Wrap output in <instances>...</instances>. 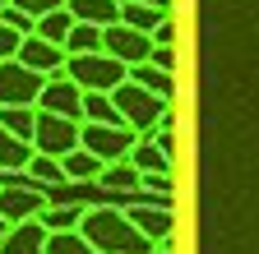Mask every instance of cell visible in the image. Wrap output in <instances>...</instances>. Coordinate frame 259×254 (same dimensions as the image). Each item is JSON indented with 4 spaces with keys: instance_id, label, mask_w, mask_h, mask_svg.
Segmentation results:
<instances>
[{
    "instance_id": "6da1fadb",
    "label": "cell",
    "mask_w": 259,
    "mask_h": 254,
    "mask_svg": "<svg viewBox=\"0 0 259 254\" xmlns=\"http://www.w3.org/2000/svg\"><path fill=\"white\" fill-rule=\"evenodd\" d=\"M79 231H83V240L97 254H153V240L116 204H93V208H83V227Z\"/></svg>"
},
{
    "instance_id": "7a4b0ae2",
    "label": "cell",
    "mask_w": 259,
    "mask_h": 254,
    "mask_svg": "<svg viewBox=\"0 0 259 254\" xmlns=\"http://www.w3.org/2000/svg\"><path fill=\"white\" fill-rule=\"evenodd\" d=\"M65 79H74L83 92H116L120 83H130V65H120L116 56L97 51V56H70Z\"/></svg>"
},
{
    "instance_id": "3957f363",
    "label": "cell",
    "mask_w": 259,
    "mask_h": 254,
    "mask_svg": "<svg viewBox=\"0 0 259 254\" xmlns=\"http://www.w3.org/2000/svg\"><path fill=\"white\" fill-rule=\"evenodd\" d=\"M111 97H116V107H120L125 125H130V130H135L139 139L157 134V120L171 111V102H162L157 92H148V88H139V83H120Z\"/></svg>"
},
{
    "instance_id": "277c9868",
    "label": "cell",
    "mask_w": 259,
    "mask_h": 254,
    "mask_svg": "<svg viewBox=\"0 0 259 254\" xmlns=\"http://www.w3.org/2000/svg\"><path fill=\"white\" fill-rule=\"evenodd\" d=\"M32 148L42 157H70L74 148H83V120H65L42 111L37 116V134H32Z\"/></svg>"
},
{
    "instance_id": "5b68a950",
    "label": "cell",
    "mask_w": 259,
    "mask_h": 254,
    "mask_svg": "<svg viewBox=\"0 0 259 254\" xmlns=\"http://www.w3.org/2000/svg\"><path fill=\"white\" fill-rule=\"evenodd\" d=\"M47 208H51V204H47V189L32 185L28 176L0 185V217H5L10 227H19V222H37Z\"/></svg>"
},
{
    "instance_id": "8992f818",
    "label": "cell",
    "mask_w": 259,
    "mask_h": 254,
    "mask_svg": "<svg viewBox=\"0 0 259 254\" xmlns=\"http://www.w3.org/2000/svg\"><path fill=\"white\" fill-rule=\"evenodd\" d=\"M47 88V74L19 65V60H0V107H37Z\"/></svg>"
},
{
    "instance_id": "52a82bcc",
    "label": "cell",
    "mask_w": 259,
    "mask_h": 254,
    "mask_svg": "<svg viewBox=\"0 0 259 254\" xmlns=\"http://www.w3.org/2000/svg\"><path fill=\"white\" fill-rule=\"evenodd\" d=\"M139 134L130 130V125H83V148L97 157V162H125L130 153H135Z\"/></svg>"
},
{
    "instance_id": "ba28073f",
    "label": "cell",
    "mask_w": 259,
    "mask_h": 254,
    "mask_svg": "<svg viewBox=\"0 0 259 254\" xmlns=\"http://www.w3.org/2000/svg\"><path fill=\"white\" fill-rule=\"evenodd\" d=\"M102 51L107 56H116L120 65H148V56H153V37L148 33H139V28H130V23H111V28H102Z\"/></svg>"
},
{
    "instance_id": "9c48e42d",
    "label": "cell",
    "mask_w": 259,
    "mask_h": 254,
    "mask_svg": "<svg viewBox=\"0 0 259 254\" xmlns=\"http://www.w3.org/2000/svg\"><path fill=\"white\" fill-rule=\"evenodd\" d=\"M130 213V222H135V227L157 245V240H167L171 236V227H176V217H171V199H157V194H135V204L125 208Z\"/></svg>"
},
{
    "instance_id": "30bf717a",
    "label": "cell",
    "mask_w": 259,
    "mask_h": 254,
    "mask_svg": "<svg viewBox=\"0 0 259 254\" xmlns=\"http://www.w3.org/2000/svg\"><path fill=\"white\" fill-rule=\"evenodd\" d=\"M19 65L37 70V74H47V79H65V65H70V51L32 33V37H23V51H19Z\"/></svg>"
},
{
    "instance_id": "8fae6325",
    "label": "cell",
    "mask_w": 259,
    "mask_h": 254,
    "mask_svg": "<svg viewBox=\"0 0 259 254\" xmlns=\"http://www.w3.org/2000/svg\"><path fill=\"white\" fill-rule=\"evenodd\" d=\"M37 111H51V116H65V120H83V88L74 79H47L42 97H37Z\"/></svg>"
},
{
    "instance_id": "7c38bea8",
    "label": "cell",
    "mask_w": 259,
    "mask_h": 254,
    "mask_svg": "<svg viewBox=\"0 0 259 254\" xmlns=\"http://www.w3.org/2000/svg\"><path fill=\"white\" fill-rule=\"evenodd\" d=\"M47 227L42 222H19V227H10V236L0 240V254H47Z\"/></svg>"
},
{
    "instance_id": "4fadbf2b",
    "label": "cell",
    "mask_w": 259,
    "mask_h": 254,
    "mask_svg": "<svg viewBox=\"0 0 259 254\" xmlns=\"http://www.w3.org/2000/svg\"><path fill=\"white\" fill-rule=\"evenodd\" d=\"M60 167H65V180L70 185H97L102 171H107V162H97L88 148H74L70 157H60Z\"/></svg>"
},
{
    "instance_id": "5bb4252c",
    "label": "cell",
    "mask_w": 259,
    "mask_h": 254,
    "mask_svg": "<svg viewBox=\"0 0 259 254\" xmlns=\"http://www.w3.org/2000/svg\"><path fill=\"white\" fill-rule=\"evenodd\" d=\"M37 157V148L14 139L5 125H0V176H14V171H28V162Z\"/></svg>"
},
{
    "instance_id": "9a60e30c",
    "label": "cell",
    "mask_w": 259,
    "mask_h": 254,
    "mask_svg": "<svg viewBox=\"0 0 259 254\" xmlns=\"http://www.w3.org/2000/svg\"><path fill=\"white\" fill-rule=\"evenodd\" d=\"M70 14L93 28H111L120 23V0H70Z\"/></svg>"
},
{
    "instance_id": "2e32d148",
    "label": "cell",
    "mask_w": 259,
    "mask_h": 254,
    "mask_svg": "<svg viewBox=\"0 0 259 254\" xmlns=\"http://www.w3.org/2000/svg\"><path fill=\"white\" fill-rule=\"evenodd\" d=\"M130 162L139 167V176H171V157L157 148V139H153V134L135 143V153H130Z\"/></svg>"
},
{
    "instance_id": "e0dca14e",
    "label": "cell",
    "mask_w": 259,
    "mask_h": 254,
    "mask_svg": "<svg viewBox=\"0 0 259 254\" xmlns=\"http://www.w3.org/2000/svg\"><path fill=\"white\" fill-rule=\"evenodd\" d=\"M97 185L111 189V194H139V189H144V176H139V167L125 157V162H111V167L102 171V180H97Z\"/></svg>"
},
{
    "instance_id": "ac0fdd59",
    "label": "cell",
    "mask_w": 259,
    "mask_h": 254,
    "mask_svg": "<svg viewBox=\"0 0 259 254\" xmlns=\"http://www.w3.org/2000/svg\"><path fill=\"white\" fill-rule=\"evenodd\" d=\"M83 125H125L111 92H83Z\"/></svg>"
},
{
    "instance_id": "d6986e66",
    "label": "cell",
    "mask_w": 259,
    "mask_h": 254,
    "mask_svg": "<svg viewBox=\"0 0 259 254\" xmlns=\"http://www.w3.org/2000/svg\"><path fill=\"white\" fill-rule=\"evenodd\" d=\"M37 116H42L37 107H0V125L23 143H32V134H37Z\"/></svg>"
},
{
    "instance_id": "ffe728a7",
    "label": "cell",
    "mask_w": 259,
    "mask_h": 254,
    "mask_svg": "<svg viewBox=\"0 0 259 254\" xmlns=\"http://www.w3.org/2000/svg\"><path fill=\"white\" fill-rule=\"evenodd\" d=\"M42 227H47V236H60V231H79L83 227V208L79 204H51L42 217Z\"/></svg>"
},
{
    "instance_id": "44dd1931",
    "label": "cell",
    "mask_w": 259,
    "mask_h": 254,
    "mask_svg": "<svg viewBox=\"0 0 259 254\" xmlns=\"http://www.w3.org/2000/svg\"><path fill=\"white\" fill-rule=\"evenodd\" d=\"M162 19H171V14L167 10H153V5H139V0H120V23L139 28V33H148V37H153V28Z\"/></svg>"
},
{
    "instance_id": "7402d4cb",
    "label": "cell",
    "mask_w": 259,
    "mask_h": 254,
    "mask_svg": "<svg viewBox=\"0 0 259 254\" xmlns=\"http://www.w3.org/2000/svg\"><path fill=\"white\" fill-rule=\"evenodd\" d=\"M130 83H139V88L157 92L162 102L176 97V74H162V70H153V65H135V70H130Z\"/></svg>"
},
{
    "instance_id": "603a6c76",
    "label": "cell",
    "mask_w": 259,
    "mask_h": 254,
    "mask_svg": "<svg viewBox=\"0 0 259 254\" xmlns=\"http://www.w3.org/2000/svg\"><path fill=\"white\" fill-rule=\"evenodd\" d=\"M32 185H42V189H51V185H70V180H65V167H60V157H32V162H28V171H23Z\"/></svg>"
},
{
    "instance_id": "cb8c5ba5",
    "label": "cell",
    "mask_w": 259,
    "mask_h": 254,
    "mask_svg": "<svg viewBox=\"0 0 259 254\" xmlns=\"http://www.w3.org/2000/svg\"><path fill=\"white\" fill-rule=\"evenodd\" d=\"M74 23H79V19H74L70 10H56V14H47V19H37V37L65 46V42H70V33H74Z\"/></svg>"
},
{
    "instance_id": "d4e9b609",
    "label": "cell",
    "mask_w": 259,
    "mask_h": 254,
    "mask_svg": "<svg viewBox=\"0 0 259 254\" xmlns=\"http://www.w3.org/2000/svg\"><path fill=\"white\" fill-rule=\"evenodd\" d=\"M65 51H70V56H97V51H102V28L74 23V33H70V42H65Z\"/></svg>"
},
{
    "instance_id": "484cf974",
    "label": "cell",
    "mask_w": 259,
    "mask_h": 254,
    "mask_svg": "<svg viewBox=\"0 0 259 254\" xmlns=\"http://www.w3.org/2000/svg\"><path fill=\"white\" fill-rule=\"evenodd\" d=\"M47 254H97V249L83 240V231H60L47 240Z\"/></svg>"
},
{
    "instance_id": "4316f807",
    "label": "cell",
    "mask_w": 259,
    "mask_h": 254,
    "mask_svg": "<svg viewBox=\"0 0 259 254\" xmlns=\"http://www.w3.org/2000/svg\"><path fill=\"white\" fill-rule=\"evenodd\" d=\"M10 5L23 10V14H32V19H47L56 10H70V0H10Z\"/></svg>"
},
{
    "instance_id": "83f0119b",
    "label": "cell",
    "mask_w": 259,
    "mask_h": 254,
    "mask_svg": "<svg viewBox=\"0 0 259 254\" xmlns=\"http://www.w3.org/2000/svg\"><path fill=\"white\" fill-rule=\"evenodd\" d=\"M19 51H23V33H14V28L0 19V60H19Z\"/></svg>"
},
{
    "instance_id": "f1b7e54d",
    "label": "cell",
    "mask_w": 259,
    "mask_h": 254,
    "mask_svg": "<svg viewBox=\"0 0 259 254\" xmlns=\"http://www.w3.org/2000/svg\"><path fill=\"white\" fill-rule=\"evenodd\" d=\"M0 19H5L10 28H14V33H23V37H32V33H37V19H32V14H23V10H5V14H0Z\"/></svg>"
},
{
    "instance_id": "f546056e",
    "label": "cell",
    "mask_w": 259,
    "mask_h": 254,
    "mask_svg": "<svg viewBox=\"0 0 259 254\" xmlns=\"http://www.w3.org/2000/svg\"><path fill=\"white\" fill-rule=\"evenodd\" d=\"M148 65H153V70H162V74H176V46H153Z\"/></svg>"
},
{
    "instance_id": "4dcf8cb0",
    "label": "cell",
    "mask_w": 259,
    "mask_h": 254,
    "mask_svg": "<svg viewBox=\"0 0 259 254\" xmlns=\"http://www.w3.org/2000/svg\"><path fill=\"white\" fill-rule=\"evenodd\" d=\"M176 180L171 176H144V194H157V199H171Z\"/></svg>"
},
{
    "instance_id": "1f68e13d",
    "label": "cell",
    "mask_w": 259,
    "mask_h": 254,
    "mask_svg": "<svg viewBox=\"0 0 259 254\" xmlns=\"http://www.w3.org/2000/svg\"><path fill=\"white\" fill-rule=\"evenodd\" d=\"M153 46H176V23H171V19H162V23L153 28Z\"/></svg>"
},
{
    "instance_id": "d6a6232c",
    "label": "cell",
    "mask_w": 259,
    "mask_h": 254,
    "mask_svg": "<svg viewBox=\"0 0 259 254\" xmlns=\"http://www.w3.org/2000/svg\"><path fill=\"white\" fill-rule=\"evenodd\" d=\"M153 139H157V148L167 153V157H176V134H153Z\"/></svg>"
},
{
    "instance_id": "836d02e7",
    "label": "cell",
    "mask_w": 259,
    "mask_h": 254,
    "mask_svg": "<svg viewBox=\"0 0 259 254\" xmlns=\"http://www.w3.org/2000/svg\"><path fill=\"white\" fill-rule=\"evenodd\" d=\"M153 254H176V240H171V236H167V240H157V245H153Z\"/></svg>"
},
{
    "instance_id": "e575fe53",
    "label": "cell",
    "mask_w": 259,
    "mask_h": 254,
    "mask_svg": "<svg viewBox=\"0 0 259 254\" xmlns=\"http://www.w3.org/2000/svg\"><path fill=\"white\" fill-rule=\"evenodd\" d=\"M139 5H153V10H167L171 14V0H139Z\"/></svg>"
},
{
    "instance_id": "d590c367",
    "label": "cell",
    "mask_w": 259,
    "mask_h": 254,
    "mask_svg": "<svg viewBox=\"0 0 259 254\" xmlns=\"http://www.w3.org/2000/svg\"><path fill=\"white\" fill-rule=\"evenodd\" d=\"M5 236H10V222H5V217H0V240H5Z\"/></svg>"
},
{
    "instance_id": "8d00e7d4",
    "label": "cell",
    "mask_w": 259,
    "mask_h": 254,
    "mask_svg": "<svg viewBox=\"0 0 259 254\" xmlns=\"http://www.w3.org/2000/svg\"><path fill=\"white\" fill-rule=\"evenodd\" d=\"M5 10H10V0H0V14H5Z\"/></svg>"
},
{
    "instance_id": "74e56055",
    "label": "cell",
    "mask_w": 259,
    "mask_h": 254,
    "mask_svg": "<svg viewBox=\"0 0 259 254\" xmlns=\"http://www.w3.org/2000/svg\"><path fill=\"white\" fill-rule=\"evenodd\" d=\"M0 185H5V180H0Z\"/></svg>"
}]
</instances>
